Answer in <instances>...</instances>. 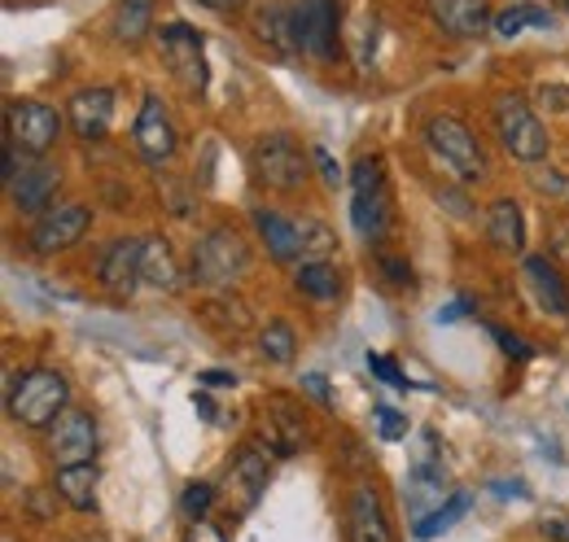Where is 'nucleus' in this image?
I'll return each instance as SVG.
<instances>
[{
	"mask_svg": "<svg viewBox=\"0 0 569 542\" xmlns=\"http://www.w3.org/2000/svg\"><path fill=\"white\" fill-rule=\"evenodd\" d=\"M71 403V385L58 368H31L22 377H9L4 411L22 429H53V420Z\"/></svg>",
	"mask_w": 569,
	"mask_h": 542,
	"instance_id": "1",
	"label": "nucleus"
},
{
	"mask_svg": "<svg viewBox=\"0 0 569 542\" xmlns=\"http://www.w3.org/2000/svg\"><path fill=\"white\" fill-rule=\"evenodd\" d=\"M250 271V245L237 228L219 223L207 228L198 241H193V254H189V280L198 289H232L241 275Z\"/></svg>",
	"mask_w": 569,
	"mask_h": 542,
	"instance_id": "2",
	"label": "nucleus"
},
{
	"mask_svg": "<svg viewBox=\"0 0 569 542\" xmlns=\"http://www.w3.org/2000/svg\"><path fill=\"white\" fill-rule=\"evenodd\" d=\"M426 144H429V153H433L442 167H451L465 184H478V180L491 175L482 140L473 136L469 123H460L456 114H433L426 123Z\"/></svg>",
	"mask_w": 569,
	"mask_h": 542,
	"instance_id": "3",
	"label": "nucleus"
},
{
	"mask_svg": "<svg viewBox=\"0 0 569 542\" xmlns=\"http://www.w3.org/2000/svg\"><path fill=\"white\" fill-rule=\"evenodd\" d=\"M250 175H254L259 189L289 198V193H298L307 184L311 167H307V153H302V144L293 136L272 132L254 140V149H250Z\"/></svg>",
	"mask_w": 569,
	"mask_h": 542,
	"instance_id": "4",
	"label": "nucleus"
},
{
	"mask_svg": "<svg viewBox=\"0 0 569 542\" xmlns=\"http://www.w3.org/2000/svg\"><path fill=\"white\" fill-rule=\"evenodd\" d=\"M351 223L363 241H381L390 232V189L381 158H359L351 171Z\"/></svg>",
	"mask_w": 569,
	"mask_h": 542,
	"instance_id": "5",
	"label": "nucleus"
},
{
	"mask_svg": "<svg viewBox=\"0 0 569 542\" xmlns=\"http://www.w3.org/2000/svg\"><path fill=\"white\" fill-rule=\"evenodd\" d=\"M491 119H496L499 144H503L517 162H543V158H548V149H552L548 128L539 123V114H535L521 97H499Z\"/></svg>",
	"mask_w": 569,
	"mask_h": 542,
	"instance_id": "6",
	"label": "nucleus"
},
{
	"mask_svg": "<svg viewBox=\"0 0 569 542\" xmlns=\"http://www.w3.org/2000/svg\"><path fill=\"white\" fill-rule=\"evenodd\" d=\"M4 132H9V144L27 158H44L58 136H62V114L44 101H13L4 110Z\"/></svg>",
	"mask_w": 569,
	"mask_h": 542,
	"instance_id": "7",
	"label": "nucleus"
},
{
	"mask_svg": "<svg viewBox=\"0 0 569 542\" xmlns=\"http://www.w3.org/2000/svg\"><path fill=\"white\" fill-rule=\"evenodd\" d=\"M158 49L167 58L171 74L189 88V92H202L207 88V53H202V36L189 27V22H167L158 31Z\"/></svg>",
	"mask_w": 569,
	"mask_h": 542,
	"instance_id": "8",
	"label": "nucleus"
},
{
	"mask_svg": "<svg viewBox=\"0 0 569 542\" xmlns=\"http://www.w3.org/2000/svg\"><path fill=\"white\" fill-rule=\"evenodd\" d=\"M293 27H298V49L311 53L316 62L338 58V4L333 0H298L293 4Z\"/></svg>",
	"mask_w": 569,
	"mask_h": 542,
	"instance_id": "9",
	"label": "nucleus"
},
{
	"mask_svg": "<svg viewBox=\"0 0 569 542\" xmlns=\"http://www.w3.org/2000/svg\"><path fill=\"white\" fill-rule=\"evenodd\" d=\"M49 455L53 464H88L97 460V420L79 406H67L49 429Z\"/></svg>",
	"mask_w": 569,
	"mask_h": 542,
	"instance_id": "10",
	"label": "nucleus"
},
{
	"mask_svg": "<svg viewBox=\"0 0 569 542\" xmlns=\"http://www.w3.org/2000/svg\"><path fill=\"white\" fill-rule=\"evenodd\" d=\"M88 223H92V210L88 205L79 202L49 205L36 219V228H31V250L36 254H62V250H71L74 241L88 232Z\"/></svg>",
	"mask_w": 569,
	"mask_h": 542,
	"instance_id": "11",
	"label": "nucleus"
},
{
	"mask_svg": "<svg viewBox=\"0 0 569 542\" xmlns=\"http://www.w3.org/2000/svg\"><path fill=\"white\" fill-rule=\"evenodd\" d=\"M259 411H263V442H268L272 455H293L307 442V415L298 411L293 399L272 394V399L259 403Z\"/></svg>",
	"mask_w": 569,
	"mask_h": 542,
	"instance_id": "12",
	"label": "nucleus"
},
{
	"mask_svg": "<svg viewBox=\"0 0 569 542\" xmlns=\"http://www.w3.org/2000/svg\"><path fill=\"white\" fill-rule=\"evenodd\" d=\"M263 490H268V455H263L254 442H246V446L232 455V464H228V499H237V503H232L237 516H246V512L263 499Z\"/></svg>",
	"mask_w": 569,
	"mask_h": 542,
	"instance_id": "13",
	"label": "nucleus"
},
{
	"mask_svg": "<svg viewBox=\"0 0 569 542\" xmlns=\"http://www.w3.org/2000/svg\"><path fill=\"white\" fill-rule=\"evenodd\" d=\"M347 542H395V530H390V516L381 508V494L359 481L347 499Z\"/></svg>",
	"mask_w": 569,
	"mask_h": 542,
	"instance_id": "14",
	"label": "nucleus"
},
{
	"mask_svg": "<svg viewBox=\"0 0 569 542\" xmlns=\"http://www.w3.org/2000/svg\"><path fill=\"white\" fill-rule=\"evenodd\" d=\"M132 140H137V149H141L144 162H167L171 153H176V144H180V136H176V123H171V114L162 110V101L149 92L141 106V114H137V128H132Z\"/></svg>",
	"mask_w": 569,
	"mask_h": 542,
	"instance_id": "15",
	"label": "nucleus"
},
{
	"mask_svg": "<svg viewBox=\"0 0 569 542\" xmlns=\"http://www.w3.org/2000/svg\"><path fill=\"white\" fill-rule=\"evenodd\" d=\"M58 184H62V171H58V167H44V162L27 158V162H22V171H18V175H13L4 189H9V198H13V205H18V210L44 214V210L53 205Z\"/></svg>",
	"mask_w": 569,
	"mask_h": 542,
	"instance_id": "16",
	"label": "nucleus"
},
{
	"mask_svg": "<svg viewBox=\"0 0 569 542\" xmlns=\"http://www.w3.org/2000/svg\"><path fill=\"white\" fill-rule=\"evenodd\" d=\"M141 254H144V241H132V237H123V241H110V250L101 254V284L114 293V298H132L137 293V284H141Z\"/></svg>",
	"mask_w": 569,
	"mask_h": 542,
	"instance_id": "17",
	"label": "nucleus"
},
{
	"mask_svg": "<svg viewBox=\"0 0 569 542\" xmlns=\"http://www.w3.org/2000/svg\"><path fill=\"white\" fill-rule=\"evenodd\" d=\"M526 280H530L535 302H539L548 315L569 320V280L561 275L552 254H530V259H526Z\"/></svg>",
	"mask_w": 569,
	"mask_h": 542,
	"instance_id": "18",
	"label": "nucleus"
},
{
	"mask_svg": "<svg viewBox=\"0 0 569 542\" xmlns=\"http://www.w3.org/2000/svg\"><path fill=\"white\" fill-rule=\"evenodd\" d=\"M114 123V92L110 88H83L71 97V128L79 140H106Z\"/></svg>",
	"mask_w": 569,
	"mask_h": 542,
	"instance_id": "19",
	"label": "nucleus"
},
{
	"mask_svg": "<svg viewBox=\"0 0 569 542\" xmlns=\"http://www.w3.org/2000/svg\"><path fill=\"white\" fill-rule=\"evenodd\" d=\"M254 36L268 53L277 58H289L298 53V27H293V4H281V0H268L254 9Z\"/></svg>",
	"mask_w": 569,
	"mask_h": 542,
	"instance_id": "20",
	"label": "nucleus"
},
{
	"mask_svg": "<svg viewBox=\"0 0 569 542\" xmlns=\"http://www.w3.org/2000/svg\"><path fill=\"white\" fill-rule=\"evenodd\" d=\"M429 13H433V22H438L447 36H460V40L482 36V31L496 22L487 0H429Z\"/></svg>",
	"mask_w": 569,
	"mask_h": 542,
	"instance_id": "21",
	"label": "nucleus"
},
{
	"mask_svg": "<svg viewBox=\"0 0 569 542\" xmlns=\"http://www.w3.org/2000/svg\"><path fill=\"white\" fill-rule=\"evenodd\" d=\"M250 219H254V232H259V241L268 245V254L277 263H302V245H298V223L293 219H284L268 205L250 210Z\"/></svg>",
	"mask_w": 569,
	"mask_h": 542,
	"instance_id": "22",
	"label": "nucleus"
},
{
	"mask_svg": "<svg viewBox=\"0 0 569 542\" xmlns=\"http://www.w3.org/2000/svg\"><path fill=\"white\" fill-rule=\"evenodd\" d=\"M97 485H101L97 460H88V464H62L58 476H53L58 499L67 508H74V512H97Z\"/></svg>",
	"mask_w": 569,
	"mask_h": 542,
	"instance_id": "23",
	"label": "nucleus"
},
{
	"mask_svg": "<svg viewBox=\"0 0 569 542\" xmlns=\"http://www.w3.org/2000/svg\"><path fill=\"white\" fill-rule=\"evenodd\" d=\"M487 241L496 245L499 254H521L526 245V219H521V205L512 198H499L487 210Z\"/></svg>",
	"mask_w": 569,
	"mask_h": 542,
	"instance_id": "24",
	"label": "nucleus"
},
{
	"mask_svg": "<svg viewBox=\"0 0 569 542\" xmlns=\"http://www.w3.org/2000/svg\"><path fill=\"white\" fill-rule=\"evenodd\" d=\"M293 289L307 293L311 302H333L342 293V271L333 268L329 259H311V263H298L293 271Z\"/></svg>",
	"mask_w": 569,
	"mask_h": 542,
	"instance_id": "25",
	"label": "nucleus"
},
{
	"mask_svg": "<svg viewBox=\"0 0 569 542\" xmlns=\"http://www.w3.org/2000/svg\"><path fill=\"white\" fill-rule=\"evenodd\" d=\"M153 27V0H119L114 13H110V36L119 44H141Z\"/></svg>",
	"mask_w": 569,
	"mask_h": 542,
	"instance_id": "26",
	"label": "nucleus"
},
{
	"mask_svg": "<svg viewBox=\"0 0 569 542\" xmlns=\"http://www.w3.org/2000/svg\"><path fill=\"white\" fill-rule=\"evenodd\" d=\"M141 275L153 284V289H180V268H176V254L162 237H149L144 241V254H141Z\"/></svg>",
	"mask_w": 569,
	"mask_h": 542,
	"instance_id": "27",
	"label": "nucleus"
},
{
	"mask_svg": "<svg viewBox=\"0 0 569 542\" xmlns=\"http://www.w3.org/2000/svg\"><path fill=\"white\" fill-rule=\"evenodd\" d=\"M298 223V245H302V263L311 259H329L338 250V232L320 219H293Z\"/></svg>",
	"mask_w": 569,
	"mask_h": 542,
	"instance_id": "28",
	"label": "nucleus"
},
{
	"mask_svg": "<svg viewBox=\"0 0 569 542\" xmlns=\"http://www.w3.org/2000/svg\"><path fill=\"white\" fill-rule=\"evenodd\" d=\"M465 512H469V494H465V490H456V494H451V499H447L438 512H429V516L417 525V530H412V534H417L421 542L438 539V534H442V530H451V525H456Z\"/></svg>",
	"mask_w": 569,
	"mask_h": 542,
	"instance_id": "29",
	"label": "nucleus"
},
{
	"mask_svg": "<svg viewBox=\"0 0 569 542\" xmlns=\"http://www.w3.org/2000/svg\"><path fill=\"white\" fill-rule=\"evenodd\" d=\"M293 350H298V338H293V329H289L284 320H272V324L259 333V354H263L268 363H277V368L293 363Z\"/></svg>",
	"mask_w": 569,
	"mask_h": 542,
	"instance_id": "30",
	"label": "nucleus"
},
{
	"mask_svg": "<svg viewBox=\"0 0 569 542\" xmlns=\"http://www.w3.org/2000/svg\"><path fill=\"white\" fill-rule=\"evenodd\" d=\"M491 27H496V36H517L521 27H548V13H543V9H530V4H521V9H508V13H499Z\"/></svg>",
	"mask_w": 569,
	"mask_h": 542,
	"instance_id": "31",
	"label": "nucleus"
},
{
	"mask_svg": "<svg viewBox=\"0 0 569 542\" xmlns=\"http://www.w3.org/2000/svg\"><path fill=\"white\" fill-rule=\"evenodd\" d=\"M211 503H214V485H207V481H189V485H184L180 508H184V516H189V521H207Z\"/></svg>",
	"mask_w": 569,
	"mask_h": 542,
	"instance_id": "32",
	"label": "nucleus"
},
{
	"mask_svg": "<svg viewBox=\"0 0 569 542\" xmlns=\"http://www.w3.org/2000/svg\"><path fill=\"white\" fill-rule=\"evenodd\" d=\"M368 372H372V377H381L390 390H417V385H412V381H408L390 359H381V354H368Z\"/></svg>",
	"mask_w": 569,
	"mask_h": 542,
	"instance_id": "33",
	"label": "nucleus"
},
{
	"mask_svg": "<svg viewBox=\"0 0 569 542\" xmlns=\"http://www.w3.org/2000/svg\"><path fill=\"white\" fill-rule=\"evenodd\" d=\"M377 268H381V275H386L395 289H412V268H408L403 259H395V254H381V259H377Z\"/></svg>",
	"mask_w": 569,
	"mask_h": 542,
	"instance_id": "34",
	"label": "nucleus"
},
{
	"mask_svg": "<svg viewBox=\"0 0 569 542\" xmlns=\"http://www.w3.org/2000/svg\"><path fill=\"white\" fill-rule=\"evenodd\" d=\"M311 162H316V171H320V180H325L329 189H338V184H342V167L329 158V149H325V144H311Z\"/></svg>",
	"mask_w": 569,
	"mask_h": 542,
	"instance_id": "35",
	"label": "nucleus"
},
{
	"mask_svg": "<svg viewBox=\"0 0 569 542\" xmlns=\"http://www.w3.org/2000/svg\"><path fill=\"white\" fill-rule=\"evenodd\" d=\"M377 420H381V438H386V442L408 438V420H403L395 406H377Z\"/></svg>",
	"mask_w": 569,
	"mask_h": 542,
	"instance_id": "36",
	"label": "nucleus"
},
{
	"mask_svg": "<svg viewBox=\"0 0 569 542\" xmlns=\"http://www.w3.org/2000/svg\"><path fill=\"white\" fill-rule=\"evenodd\" d=\"M491 338L503 345V354H508V359H530V354H535V350L517 338V333H508V329H499V324H491Z\"/></svg>",
	"mask_w": 569,
	"mask_h": 542,
	"instance_id": "37",
	"label": "nucleus"
},
{
	"mask_svg": "<svg viewBox=\"0 0 569 542\" xmlns=\"http://www.w3.org/2000/svg\"><path fill=\"white\" fill-rule=\"evenodd\" d=\"M302 390H307L316 403H325V406L333 403V394H329V381H325L320 372H307V377H302Z\"/></svg>",
	"mask_w": 569,
	"mask_h": 542,
	"instance_id": "38",
	"label": "nucleus"
},
{
	"mask_svg": "<svg viewBox=\"0 0 569 542\" xmlns=\"http://www.w3.org/2000/svg\"><path fill=\"white\" fill-rule=\"evenodd\" d=\"M198 385H207V390H228V385H237V377H232V372H219V368H207V372H198Z\"/></svg>",
	"mask_w": 569,
	"mask_h": 542,
	"instance_id": "39",
	"label": "nucleus"
},
{
	"mask_svg": "<svg viewBox=\"0 0 569 542\" xmlns=\"http://www.w3.org/2000/svg\"><path fill=\"white\" fill-rule=\"evenodd\" d=\"M552 254L569 263V219H557V223H552Z\"/></svg>",
	"mask_w": 569,
	"mask_h": 542,
	"instance_id": "40",
	"label": "nucleus"
},
{
	"mask_svg": "<svg viewBox=\"0 0 569 542\" xmlns=\"http://www.w3.org/2000/svg\"><path fill=\"white\" fill-rule=\"evenodd\" d=\"M543 539H552V542H569V516H548L543 525Z\"/></svg>",
	"mask_w": 569,
	"mask_h": 542,
	"instance_id": "41",
	"label": "nucleus"
},
{
	"mask_svg": "<svg viewBox=\"0 0 569 542\" xmlns=\"http://www.w3.org/2000/svg\"><path fill=\"white\" fill-rule=\"evenodd\" d=\"M189 542H228V534H223V530H214V525H207V521H193Z\"/></svg>",
	"mask_w": 569,
	"mask_h": 542,
	"instance_id": "42",
	"label": "nucleus"
},
{
	"mask_svg": "<svg viewBox=\"0 0 569 542\" xmlns=\"http://www.w3.org/2000/svg\"><path fill=\"white\" fill-rule=\"evenodd\" d=\"M202 9H211V13H232V9H241L246 0H198Z\"/></svg>",
	"mask_w": 569,
	"mask_h": 542,
	"instance_id": "43",
	"label": "nucleus"
},
{
	"mask_svg": "<svg viewBox=\"0 0 569 542\" xmlns=\"http://www.w3.org/2000/svg\"><path fill=\"white\" fill-rule=\"evenodd\" d=\"M193 406H198V411H202V415H211V420H214V403H211V399H207V394H202V390H198V394H193Z\"/></svg>",
	"mask_w": 569,
	"mask_h": 542,
	"instance_id": "44",
	"label": "nucleus"
},
{
	"mask_svg": "<svg viewBox=\"0 0 569 542\" xmlns=\"http://www.w3.org/2000/svg\"><path fill=\"white\" fill-rule=\"evenodd\" d=\"M74 542H97V539H74Z\"/></svg>",
	"mask_w": 569,
	"mask_h": 542,
	"instance_id": "45",
	"label": "nucleus"
}]
</instances>
